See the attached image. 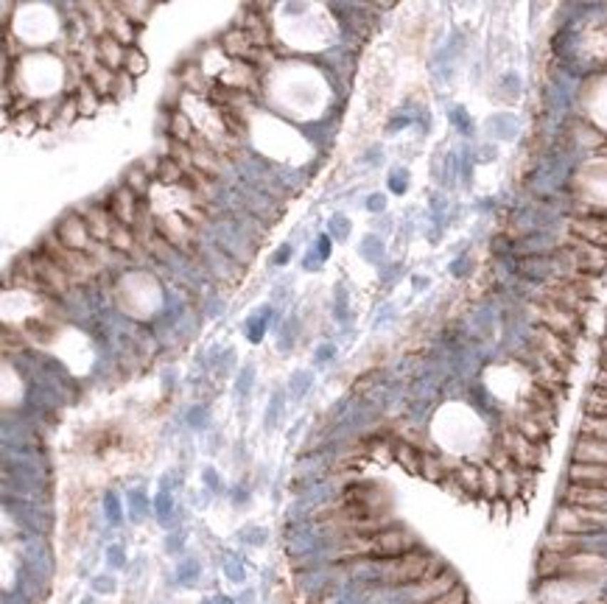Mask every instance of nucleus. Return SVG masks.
Wrapping results in <instances>:
<instances>
[{"label": "nucleus", "instance_id": "nucleus-13", "mask_svg": "<svg viewBox=\"0 0 607 604\" xmlns=\"http://www.w3.org/2000/svg\"><path fill=\"white\" fill-rule=\"evenodd\" d=\"M168 135H171V140H177V143H193V137L199 135L196 132V126H193V120H190L185 113H180V110H174L171 113V126H168Z\"/></svg>", "mask_w": 607, "mask_h": 604}, {"label": "nucleus", "instance_id": "nucleus-21", "mask_svg": "<svg viewBox=\"0 0 607 604\" xmlns=\"http://www.w3.org/2000/svg\"><path fill=\"white\" fill-rule=\"evenodd\" d=\"M59 110H62V98H59V101H39L37 107H34L39 126H56Z\"/></svg>", "mask_w": 607, "mask_h": 604}, {"label": "nucleus", "instance_id": "nucleus-26", "mask_svg": "<svg viewBox=\"0 0 607 604\" xmlns=\"http://www.w3.org/2000/svg\"><path fill=\"white\" fill-rule=\"evenodd\" d=\"M132 90H135V78L126 73V71H120V73H118V81H115V95H113V98L132 95Z\"/></svg>", "mask_w": 607, "mask_h": 604}, {"label": "nucleus", "instance_id": "nucleus-4", "mask_svg": "<svg viewBox=\"0 0 607 604\" xmlns=\"http://www.w3.org/2000/svg\"><path fill=\"white\" fill-rule=\"evenodd\" d=\"M110 213L115 216V222L118 224H123V226H132L135 229V224H138V216H140V210H138V196L132 193L129 188H120L113 190L110 193Z\"/></svg>", "mask_w": 607, "mask_h": 604}, {"label": "nucleus", "instance_id": "nucleus-23", "mask_svg": "<svg viewBox=\"0 0 607 604\" xmlns=\"http://www.w3.org/2000/svg\"><path fill=\"white\" fill-rule=\"evenodd\" d=\"M11 126H14V132H17V135H23V137H28V135H34V132H37V129H39L37 113L31 110V113L14 115V120H11Z\"/></svg>", "mask_w": 607, "mask_h": 604}, {"label": "nucleus", "instance_id": "nucleus-12", "mask_svg": "<svg viewBox=\"0 0 607 604\" xmlns=\"http://www.w3.org/2000/svg\"><path fill=\"white\" fill-rule=\"evenodd\" d=\"M395 462L412 473V476H420V467H422V451H417L415 442H406V439H398L395 442Z\"/></svg>", "mask_w": 607, "mask_h": 604}, {"label": "nucleus", "instance_id": "nucleus-17", "mask_svg": "<svg viewBox=\"0 0 607 604\" xmlns=\"http://www.w3.org/2000/svg\"><path fill=\"white\" fill-rule=\"evenodd\" d=\"M180 84L185 87V90H193V93H210V87H213V81H207L202 71H199V65H185L182 68V76H180Z\"/></svg>", "mask_w": 607, "mask_h": 604}, {"label": "nucleus", "instance_id": "nucleus-22", "mask_svg": "<svg viewBox=\"0 0 607 604\" xmlns=\"http://www.w3.org/2000/svg\"><path fill=\"white\" fill-rule=\"evenodd\" d=\"M118 9L135 23V26H143L146 20H149V11H152V3H118Z\"/></svg>", "mask_w": 607, "mask_h": 604}, {"label": "nucleus", "instance_id": "nucleus-8", "mask_svg": "<svg viewBox=\"0 0 607 604\" xmlns=\"http://www.w3.org/2000/svg\"><path fill=\"white\" fill-rule=\"evenodd\" d=\"M154 229L171 246H185V238H190V226L185 216H157L154 219Z\"/></svg>", "mask_w": 607, "mask_h": 604}, {"label": "nucleus", "instance_id": "nucleus-25", "mask_svg": "<svg viewBox=\"0 0 607 604\" xmlns=\"http://www.w3.org/2000/svg\"><path fill=\"white\" fill-rule=\"evenodd\" d=\"M585 415L605 417L607 420V397H602L599 392H593V389H591V395H588V400H585Z\"/></svg>", "mask_w": 607, "mask_h": 604}, {"label": "nucleus", "instance_id": "nucleus-6", "mask_svg": "<svg viewBox=\"0 0 607 604\" xmlns=\"http://www.w3.org/2000/svg\"><path fill=\"white\" fill-rule=\"evenodd\" d=\"M84 222H87V229H90V235H93V241L95 244H110V238H113V229H115V216L110 213V207H101V204H93V207H87L84 213Z\"/></svg>", "mask_w": 607, "mask_h": 604}, {"label": "nucleus", "instance_id": "nucleus-1", "mask_svg": "<svg viewBox=\"0 0 607 604\" xmlns=\"http://www.w3.org/2000/svg\"><path fill=\"white\" fill-rule=\"evenodd\" d=\"M529 316H531V325H540V328H549L551 333L563 336L566 341H574L582 336L585 330V319L576 316L574 311L569 308H560L554 302H529Z\"/></svg>", "mask_w": 607, "mask_h": 604}, {"label": "nucleus", "instance_id": "nucleus-11", "mask_svg": "<svg viewBox=\"0 0 607 604\" xmlns=\"http://www.w3.org/2000/svg\"><path fill=\"white\" fill-rule=\"evenodd\" d=\"M87 81L93 84V90L101 95V98H113L115 95V81H118V73L104 68L101 62H93L87 68Z\"/></svg>", "mask_w": 607, "mask_h": 604}, {"label": "nucleus", "instance_id": "nucleus-20", "mask_svg": "<svg viewBox=\"0 0 607 604\" xmlns=\"http://www.w3.org/2000/svg\"><path fill=\"white\" fill-rule=\"evenodd\" d=\"M168 157H171V160H177V162H180L188 174L196 168V154H193V149H190L188 143H177V140H171V143H168Z\"/></svg>", "mask_w": 607, "mask_h": 604}, {"label": "nucleus", "instance_id": "nucleus-3", "mask_svg": "<svg viewBox=\"0 0 607 604\" xmlns=\"http://www.w3.org/2000/svg\"><path fill=\"white\" fill-rule=\"evenodd\" d=\"M56 238H59L68 249H73V252H87V255L98 246V244L93 241L90 229H87L84 216H78V213H65V216L59 219V224H56Z\"/></svg>", "mask_w": 607, "mask_h": 604}, {"label": "nucleus", "instance_id": "nucleus-7", "mask_svg": "<svg viewBox=\"0 0 607 604\" xmlns=\"http://www.w3.org/2000/svg\"><path fill=\"white\" fill-rule=\"evenodd\" d=\"M219 84H224L235 93H249L258 84V68L249 62H229V68L222 73Z\"/></svg>", "mask_w": 607, "mask_h": 604}, {"label": "nucleus", "instance_id": "nucleus-5", "mask_svg": "<svg viewBox=\"0 0 607 604\" xmlns=\"http://www.w3.org/2000/svg\"><path fill=\"white\" fill-rule=\"evenodd\" d=\"M104 9H107V34L118 39L123 48H135L138 26L118 9V3H104Z\"/></svg>", "mask_w": 607, "mask_h": 604}, {"label": "nucleus", "instance_id": "nucleus-15", "mask_svg": "<svg viewBox=\"0 0 607 604\" xmlns=\"http://www.w3.org/2000/svg\"><path fill=\"white\" fill-rule=\"evenodd\" d=\"M73 98H76L78 115H81V118H93V115L98 113V107H101V95L93 90L90 81H84V84L78 87L76 93H73Z\"/></svg>", "mask_w": 607, "mask_h": 604}, {"label": "nucleus", "instance_id": "nucleus-10", "mask_svg": "<svg viewBox=\"0 0 607 604\" xmlns=\"http://www.w3.org/2000/svg\"><path fill=\"white\" fill-rule=\"evenodd\" d=\"M95 56H98V62H101L104 68L120 73V71H123V62H126V48H123L115 37L104 34V37L95 39Z\"/></svg>", "mask_w": 607, "mask_h": 604}, {"label": "nucleus", "instance_id": "nucleus-24", "mask_svg": "<svg viewBox=\"0 0 607 604\" xmlns=\"http://www.w3.org/2000/svg\"><path fill=\"white\" fill-rule=\"evenodd\" d=\"M76 118H81V115H78L76 98H73V95H65V98H62V110H59V120H56V126H71Z\"/></svg>", "mask_w": 607, "mask_h": 604}, {"label": "nucleus", "instance_id": "nucleus-27", "mask_svg": "<svg viewBox=\"0 0 607 604\" xmlns=\"http://www.w3.org/2000/svg\"><path fill=\"white\" fill-rule=\"evenodd\" d=\"M593 392H599L602 397H607V370H599V375L593 380Z\"/></svg>", "mask_w": 607, "mask_h": 604}, {"label": "nucleus", "instance_id": "nucleus-9", "mask_svg": "<svg viewBox=\"0 0 607 604\" xmlns=\"http://www.w3.org/2000/svg\"><path fill=\"white\" fill-rule=\"evenodd\" d=\"M235 28L247 31V37L252 39V45H255L258 51H269V45H271V31H269V26H266V20L261 14L244 11L241 17H235Z\"/></svg>", "mask_w": 607, "mask_h": 604}, {"label": "nucleus", "instance_id": "nucleus-18", "mask_svg": "<svg viewBox=\"0 0 607 604\" xmlns=\"http://www.w3.org/2000/svg\"><path fill=\"white\" fill-rule=\"evenodd\" d=\"M135 244H138V232H135L132 226L115 224L113 238H110V244H107V246H113L115 252H132V249H135Z\"/></svg>", "mask_w": 607, "mask_h": 604}, {"label": "nucleus", "instance_id": "nucleus-19", "mask_svg": "<svg viewBox=\"0 0 607 604\" xmlns=\"http://www.w3.org/2000/svg\"><path fill=\"white\" fill-rule=\"evenodd\" d=\"M123 71L132 76V78H138V76H143L149 71V59H146V53L135 45V48H126V62H123Z\"/></svg>", "mask_w": 607, "mask_h": 604}, {"label": "nucleus", "instance_id": "nucleus-16", "mask_svg": "<svg viewBox=\"0 0 607 604\" xmlns=\"http://www.w3.org/2000/svg\"><path fill=\"white\" fill-rule=\"evenodd\" d=\"M188 177V171L177 162V160H171L168 154H162L160 157V168H157V179L162 182V185H180L182 179Z\"/></svg>", "mask_w": 607, "mask_h": 604}, {"label": "nucleus", "instance_id": "nucleus-2", "mask_svg": "<svg viewBox=\"0 0 607 604\" xmlns=\"http://www.w3.org/2000/svg\"><path fill=\"white\" fill-rule=\"evenodd\" d=\"M39 249H42L51 261H56V266H62V269L71 274V280H73V283L90 280V277L98 271V264H95V258H93V255L68 249V246H65L56 235H45V238H42V244H39Z\"/></svg>", "mask_w": 607, "mask_h": 604}, {"label": "nucleus", "instance_id": "nucleus-14", "mask_svg": "<svg viewBox=\"0 0 607 604\" xmlns=\"http://www.w3.org/2000/svg\"><path fill=\"white\" fill-rule=\"evenodd\" d=\"M149 185H152V174H149L143 165L126 168V174H123V188H129L138 199H140V196L149 193Z\"/></svg>", "mask_w": 607, "mask_h": 604}]
</instances>
